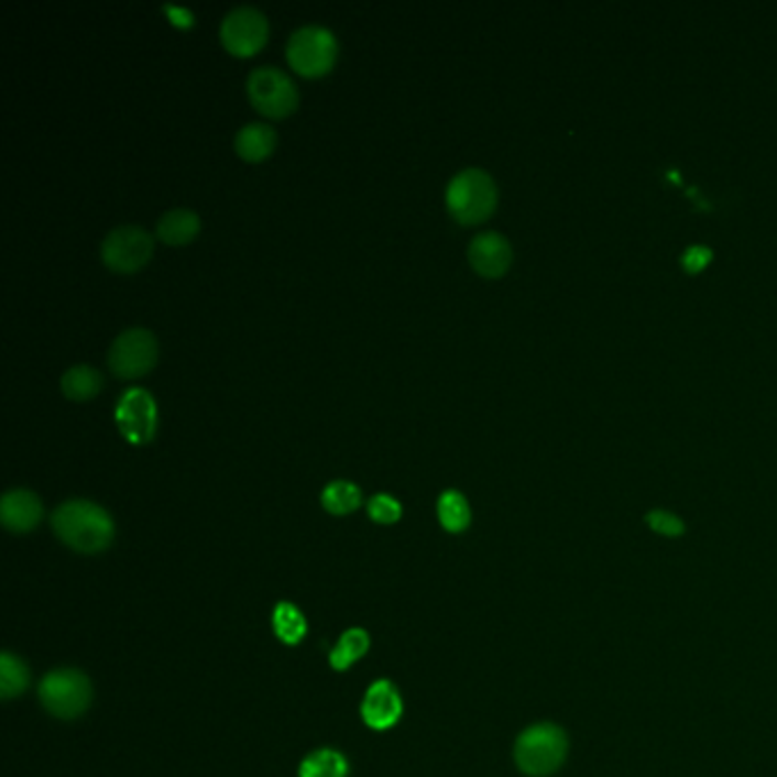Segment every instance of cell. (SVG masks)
<instances>
[{"label":"cell","instance_id":"obj_1","mask_svg":"<svg viewBox=\"0 0 777 777\" xmlns=\"http://www.w3.org/2000/svg\"><path fill=\"white\" fill-rule=\"evenodd\" d=\"M51 525L62 543L85 555L101 552L114 536L110 513L89 500H69L59 504L51 515Z\"/></svg>","mask_w":777,"mask_h":777},{"label":"cell","instance_id":"obj_2","mask_svg":"<svg viewBox=\"0 0 777 777\" xmlns=\"http://www.w3.org/2000/svg\"><path fill=\"white\" fill-rule=\"evenodd\" d=\"M568 755V736L555 723H536L515 741V764L529 777H547L561 768Z\"/></svg>","mask_w":777,"mask_h":777},{"label":"cell","instance_id":"obj_3","mask_svg":"<svg viewBox=\"0 0 777 777\" xmlns=\"http://www.w3.org/2000/svg\"><path fill=\"white\" fill-rule=\"evenodd\" d=\"M445 201L461 223H479L495 210L497 187L489 172L468 167L447 183Z\"/></svg>","mask_w":777,"mask_h":777},{"label":"cell","instance_id":"obj_4","mask_svg":"<svg viewBox=\"0 0 777 777\" xmlns=\"http://www.w3.org/2000/svg\"><path fill=\"white\" fill-rule=\"evenodd\" d=\"M285 55L289 67L302 76H321L327 74L338 55V42L329 28L319 23H306L293 30L287 37Z\"/></svg>","mask_w":777,"mask_h":777},{"label":"cell","instance_id":"obj_5","mask_svg":"<svg viewBox=\"0 0 777 777\" xmlns=\"http://www.w3.org/2000/svg\"><path fill=\"white\" fill-rule=\"evenodd\" d=\"M40 700L48 714L72 721L87 711L91 702V685L80 670L59 668L42 679Z\"/></svg>","mask_w":777,"mask_h":777},{"label":"cell","instance_id":"obj_6","mask_svg":"<svg viewBox=\"0 0 777 777\" xmlns=\"http://www.w3.org/2000/svg\"><path fill=\"white\" fill-rule=\"evenodd\" d=\"M247 94L255 110L267 117H285L297 106V85L272 64L255 67L247 76Z\"/></svg>","mask_w":777,"mask_h":777},{"label":"cell","instance_id":"obj_7","mask_svg":"<svg viewBox=\"0 0 777 777\" xmlns=\"http://www.w3.org/2000/svg\"><path fill=\"white\" fill-rule=\"evenodd\" d=\"M157 359V342L149 329L131 327L114 336L108 347V365L121 379L146 374Z\"/></svg>","mask_w":777,"mask_h":777},{"label":"cell","instance_id":"obj_8","mask_svg":"<svg viewBox=\"0 0 777 777\" xmlns=\"http://www.w3.org/2000/svg\"><path fill=\"white\" fill-rule=\"evenodd\" d=\"M153 251V238L135 223H119L101 242L103 263L114 272H135Z\"/></svg>","mask_w":777,"mask_h":777},{"label":"cell","instance_id":"obj_9","mask_svg":"<svg viewBox=\"0 0 777 777\" xmlns=\"http://www.w3.org/2000/svg\"><path fill=\"white\" fill-rule=\"evenodd\" d=\"M267 19L253 6H238L223 14L219 23V40L226 51L236 55H251L267 40Z\"/></svg>","mask_w":777,"mask_h":777},{"label":"cell","instance_id":"obj_10","mask_svg":"<svg viewBox=\"0 0 777 777\" xmlns=\"http://www.w3.org/2000/svg\"><path fill=\"white\" fill-rule=\"evenodd\" d=\"M114 423L125 440L135 445L151 440L155 431V404L144 387H128L114 406Z\"/></svg>","mask_w":777,"mask_h":777},{"label":"cell","instance_id":"obj_11","mask_svg":"<svg viewBox=\"0 0 777 777\" xmlns=\"http://www.w3.org/2000/svg\"><path fill=\"white\" fill-rule=\"evenodd\" d=\"M404 714V702L400 691L387 679L374 682L361 704V716L372 730H391Z\"/></svg>","mask_w":777,"mask_h":777},{"label":"cell","instance_id":"obj_12","mask_svg":"<svg viewBox=\"0 0 777 777\" xmlns=\"http://www.w3.org/2000/svg\"><path fill=\"white\" fill-rule=\"evenodd\" d=\"M511 244L495 231H483L468 244V261L481 276H502L511 265Z\"/></svg>","mask_w":777,"mask_h":777},{"label":"cell","instance_id":"obj_13","mask_svg":"<svg viewBox=\"0 0 777 777\" xmlns=\"http://www.w3.org/2000/svg\"><path fill=\"white\" fill-rule=\"evenodd\" d=\"M0 521L17 534L35 529L42 521V502L40 497L25 491V489H12L0 500Z\"/></svg>","mask_w":777,"mask_h":777},{"label":"cell","instance_id":"obj_14","mask_svg":"<svg viewBox=\"0 0 777 777\" xmlns=\"http://www.w3.org/2000/svg\"><path fill=\"white\" fill-rule=\"evenodd\" d=\"M201 226L199 215L189 208H172L160 215L155 223V236L167 244H185L197 236Z\"/></svg>","mask_w":777,"mask_h":777},{"label":"cell","instance_id":"obj_15","mask_svg":"<svg viewBox=\"0 0 777 777\" xmlns=\"http://www.w3.org/2000/svg\"><path fill=\"white\" fill-rule=\"evenodd\" d=\"M236 151L244 157V160H263L272 153L274 144H276V133L274 128L263 123V121H249L244 123L240 131L236 133Z\"/></svg>","mask_w":777,"mask_h":777},{"label":"cell","instance_id":"obj_16","mask_svg":"<svg viewBox=\"0 0 777 777\" xmlns=\"http://www.w3.org/2000/svg\"><path fill=\"white\" fill-rule=\"evenodd\" d=\"M101 385H103L101 372L91 365H85V363L72 365L69 370H64V374L59 376V387H62L64 397H69L74 402H85V400L94 397L96 393L101 391Z\"/></svg>","mask_w":777,"mask_h":777},{"label":"cell","instance_id":"obj_17","mask_svg":"<svg viewBox=\"0 0 777 777\" xmlns=\"http://www.w3.org/2000/svg\"><path fill=\"white\" fill-rule=\"evenodd\" d=\"M272 625H274V634L285 643V645H297L304 641L306 636V619L304 613L293 604V602H281L274 609L272 616Z\"/></svg>","mask_w":777,"mask_h":777},{"label":"cell","instance_id":"obj_18","mask_svg":"<svg viewBox=\"0 0 777 777\" xmlns=\"http://www.w3.org/2000/svg\"><path fill=\"white\" fill-rule=\"evenodd\" d=\"M370 650V636L361 627L347 630L331 653V666L336 670H347Z\"/></svg>","mask_w":777,"mask_h":777},{"label":"cell","instance_id":"obj_19","mask_svg":"<svg viewBox=\"0 0 777 777\" xmlns=\"http://www.w3.org/2000/svg\"><path fill=\"white\" fill-rule=\"evenodd\" d=\"M361 502H363L361 489L351 481L338 479V481H331L327 489L321 491V504L333 515L351 513L361 506Z\"/></svg>","mask_w":777,"mask_h":777},{"label":"cell","instance_id":"obj_20","mask_svg":"<svg viewBox=\"0 0 777 777\" xmlns=\"http://www.w3.org/2000/svg\"><path fill=\"white\" fill-rule=\"evenodd\" d=\"M438 517L447 532L459 534L470 525V504L459 491H445L438 497Z\"/></svg>","mask_w":777,"mask_h":777},{"label":"cell","instance_id":"obj_21","mask_svg":"<svg viewBox=\"0 0 777 777\" xmlns=\"http://www.w3.org/2000/svg\"><path fill=\"white\" fill-rule=\"evenodd\" d=\"M349 764L338 751H315L302 762L299 777H347Z\"/></svg>","mask_w":777,"mask_h":777},{"label":"cell","instance_id":"obj_22","mask_svg":"<svg viewBox=\"0 0 777 777\" xmlns=\"http://www.w3.org/2000/svg\"><path fill=\"white\" fill-rule=\"evenodd\" d=\"M28 685H30L28 666L19 657L3 653V657H0V696H3V700H10L23 693Z\"/></svg>","mask_w":777,"mask_h":777},{"label":"cell","instance_id":"obj_23","mask_svg":"<svg viewBox=\"0 0 777 777\" xmlns=\"http://www.w3.org/2000/svg\"><path fill=\"white\" fill-rule=\"evenodd\" d=\"M368 513H370L372 521L379 525H393L402 517V504L391 495L379 493V495L370 497Z\"/></svg>","mask_w":777,"mask_h":777},{"label":"cell","instance_id":"obj_24","mask_svg":"<svg viewBox=\"0 0 777 777\" xmlns=\"http://www.w3.org/2000/svg\"><path fill=\"white\" fill-rule=\"evenodd\" d=\"M645 521L657 534H664V536H682L685 529H687L685 523L679 521L677 515H672L668 511H661V508H655V511L647 513Z\"/></svg>","mask_w":777,"mask_h":777},{"label":"cell","instance_id":"obj_25","mask_svg":"<svg viewBox=\"0 0 777 777\" xmlns=\"http://www.w3.org/2000/svg\"><path fill=\"white\" fill-rule=\"evenodd\" d=\"M711 258H714V253H711L709 247L696 244V247H689V249L685 251L682 265H685L691 274H696V272H700L702 267H707V265L711 263Z\"/></svg>","mask_w":777,"mask_h":777},{"label":"cell","instance_id":"obj_26","mask_svg":"<svg viewBox=\"0 0 777 777\" xmlns=\"http://www.w3.org/2000/svg\"><path fill=\"white\" fill-rule=\"evenodd\" d=\"M165 12H169L176 23H183V25H189V23H191V14H189L187 10H180V8H176V6H165Z\"/></svg>","mask_w":777,"mask_h":777}]
</instances>
